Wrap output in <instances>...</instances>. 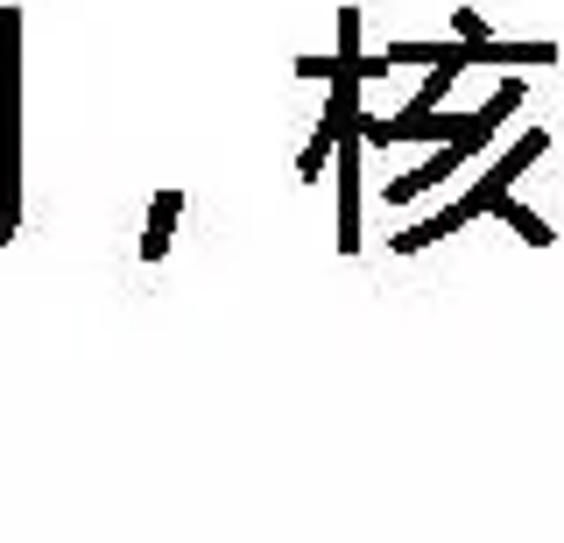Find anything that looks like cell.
<instances>
[{"instance_id": "obj_7", "label": "cell", "mask_w": 564, "mask_h": 543, "mask_svg": "<svg viewBox=\"0 0 564 543\" xmlns=\"http://www.w3.org/2000/svg\"><path fill=\"white\" fill-rule=\"evenodd\" d=\"M494 213H501L508 226H516L522 240H536V248H551V226H543L536 213H529V205H516V198H494Z\"/></svg>"}, {"instance_id": "obj_4", "label": "cell", "mask_w": 564, "mask_h": 543, "mask_svg": "<svg viewBox=\"0 0 564 543\" xmlns=\"http://www.w3.org/2000/svg\"><path fill=\"white\" fill-rule=\"evenodd\" d=\"M480 213H494V191L480 184L473 198H458L452 213H437V219H423V226H410V234H395V254H423V248H437V240H452L458 226H473Z\"/></svg>"}, {"instance_id": "obj_9", "label": "cell", "mask_w": 564, "mask_h": 543, "mask_svg": "<svg viewBox=\"0 0 564 543\" xmlns=\"http://www.w3.org/2000/svg\"><path fill=\"white\" fill-rule=\"evenodd\" d=\"M8 240H14V219H0V248H8Z\"/></svg>"}, {"instance_id": "obj_2", "label": "cell", "mask_w": 564, "mask_h": 543, "mask_svg": "<svg viewBox=\"0 0 564 543\" xmlns=\"http://www.w3.org/2000/svg\"><path fill=\"white\" fill-rule=\"evenodd\" d=\"M458 134H473V113H395V120H360V142H458Z\"/></svg>"}, {"instance_id": "obj_3", "label": "cell", "mask_w": 564, "mask_h": 543, "mask_svg": "<svg viewBox=\"0 0 564 543\" xmlns=\"http://www.w3.org/2000/svg\"><path fill=\"white\" fill-rule=\"evenodd\" d=\"M352 155H360V113L339 128V254L360 248V170H352Z\"/></svg>"}, {"instance_id": "obj_5", "label": "cell", "mask_w": 564, "mask_h": 543, "mask_svg": "<svg viewBox=\"0 0 564 543\" xmlns=\"http://www.w3.org/2000/svg\"><path fill=\"white\" fill-rule=\"evenodd\" d=\"M176 219H184V191H155V205H149V234H141V261H163V254H170Z\"/></svg>"}, {"instance_id": "obj_8", "label": "cell", "mask_w": 564, "mask_h": 543, "mask_svg": "<svg viewBox=\"0 0 564 543\" xmlns=\"http://www.w3.org/2000/svg\"><path fill=\"white\" fill-rule=\"evenodd\" d=\"M452 36H458V43H487V22H480L473 8H458V14H452Z\"/></svg>"}, {"instance_id": "obj_1", "label": "cell", "mask_w": 564, "mask_h": 543, "mask_svg": "<svg viewBox=\"0 0 564 543\" xmlns=\"http://www.w3.org/2000/svg\"><path fill=\"white\" fill-rule=\"evenodd\" d=\"M0 219L22 226V8H0Z\"/></svg>"}, {"instance_id": "obj_6", "label": "cell", "mask_w": 564, "mask_h": 543, "mask_svg": "<svg viewBox=\"0 0 564 543\" xmlns=\"http://www.w3.org/2000/svg\"><path fill=\"white\" fill-rule=\"evenodd\" d=\"M466 50H473V64H551V57H557L551 43H501V36L466 43Z\"/></svg>"}]
</instances>
